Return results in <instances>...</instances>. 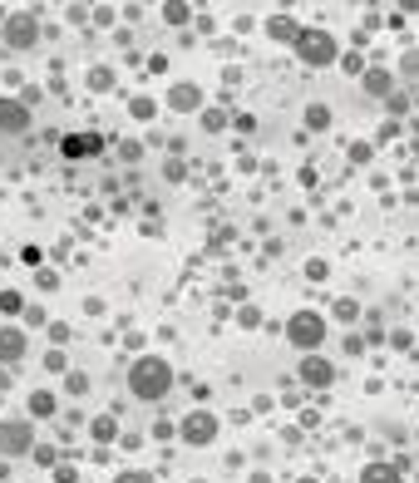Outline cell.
I'll list each match as a JSON object with an SVG mask.
<instances>
[{
	"label": "cell",
	"instance_id": "1",
	"mask_svg": "<svg viewBox=\"0 0 419 483\" xmlns=\"http://www.w3.org/2000/svg\"><path fill=\"white\" fill-rule=\"evenodd\" d=\"M128 385L138 399H163L168 385H173V370H168V360H158V355H143L133 370H128Z\"/></svg>",
	"mask_w": 419,
	"mask_h": 483
},
{
	"label": "cell",
	"instance_id": "2",
	"mask_svg": "<svg viewBox=\"0 0 419 483\" xmlns=\"http://www.w3.org/2000/svg\"><path fill=\"white\" fill-rule=\"evenodd\" d=\"M286 335H291V345L315 350V345L325 340V316H315V311H296V316H291V326H286Z\"/></svg>",
	"mask_w": 419,
	"mask_h": 483
},
{
	"label": "cell",
	"instance_id": "3",
	"mask_svg": "<svg viewBox=\"0 0 419 483\" xmlns=\"http://www.w3.org/2000/svg\"><path fill=\"white\" fill-rule=\"evenodd\" d=\"M296 55H301L306 65H330V60H335V40H330L325 30H301V35H296Z\"/></svg>",
	"mask_w": 419,
	"mask_h": 483
},
{
	"label": "cell",
	"instance_id": "4",
	"mask_svg": "<svg viewBox=\"0 0 419 483\" xmlns=\"http://www.w3.org/2000/svg\"><path fill=\"white\" fill-rule=\"evenodd\" d=\"M30 444H35L30 424H0V454H25Z\"/></svg>",
	"mask_w": 419,
	"mask_h": 483
},
{
	"label": "cell",
	"instance_id": "5",
	"mask_svg": "<svg viewBox=\"0 0 419 483\" xmlns=\"http://www.w3.org/2000/svg\"><path fill=\"white\" fill-rule=\"evenodd\" d=\"M0 128H5V133H25V128H30V109L0 99Z\"/></svg>",
	"mask_w": 419,
	"mask_h": 483
},
{
	"label": "cell",
	"instance_id": "6",
	"mask_svg": "<svg viewBox=\"0 0 419 483\" xmlns=\"http://www.w3.org/2000/svg\"><path fill=\"white\" fill-rule=\"evenodd\" d=\"M330 375H335L330 360H320V355H306V360H301V380H306L311 389H325V385H330Z\"/></svg>",
	"mask_w": 419,
	"mask_h": 483
},
{
	"label": "cell",
	"instance_id": "7",
	"mask_svg": "<svg viewBox=\"0 0 419 483\" xmlns=\"http://www.w3.org/2000/svg\"><path fill=\"white\" fill-rule=\"evenodd\" d=\"M183 434H188V444H208L212 434H217V419H212L208 409H198V414L183 424Z\"/></svg>",
	"mask_w": 419,
	"mask_h": 483
},
{
	"label": "cell",
	"instance_id": "8",
	"mask_svg": "<svg viewBox=\"0 0 419 483\" xmlns=\"http://www.w3.org/2000/svg\"><path fill=\"white\" fill-rule=\"evenodd\" d=\"M5 40H10L15 50H25V45L35 40V20H30V15H15V20L5 25Z\"/></svg>",
	"mask_w": 419,
	"mask_h": 483
},
{
	"label": "cell",
	"instance_id": "9",
	"mask_svg": "<svg viewBox=\"0 0 419 483\" xmlns=\"http://www.w3.org/2000/svg\"><path fill=\"white\" fill-rule=\"evenodd\" d=\"M25 355V335L20 331H0V360H20Z\"/></svg>",
	"mask_w": 419,
	"mask_h": 483
},
{
	"label": "cell",
	"instance_id": "10",
	"mask_svg": "<svg viewBox=\"0 0 419 483\" xmlns=\"http://www.w3.org/2000/svg\"><path fill=\"white\" fill-rule=\"evenodd\" d=\"M30 414H35V419L55 414V394H50V389H35V394H30Z\"/></svg>",
	"mask_w": 419,
	"mask_h": 483
},
{
	"label": "cell",
	"instance_id": "11",
	"mask_svg": "<svg viewBox=\"0 0 419 483\" xmlns=\"http://www.w3.org/2000/svg\"><path fill=\"white\" fill-rule=\"evenodd\" d=\"M365 483H400V474L385 469V464H375V469H365Z\"/></svg>",
	"mask_w": 419,
	"mask_h": 483
},
{
	"label": "cell",
	"instance_id": "12",
	"mask_svg": "<svg viewBox=\"0 0 419 483\" xmlns=\"http://www.w3.org/2000/svg\"><path fill=\"white\" fill-rule=\"evenodd\" d=\"M173 104H178V109H193V104H198V89H193V84H178V89H173Z\"/></svg>",
	"mask_w": 419,
	"mask_h": 483
},
{
	"label": "cell",
	"instance_id": "13",
	"mask_svg": "<svg viewBox=\"0 0 419 483\" xmlns=\"http://www.w3.org/2000/svg\"><path fill=\"white\" fill-rule=\"evenodd\" d=\"M89 148H99V138H69L65 143V153H89Z\"/></svg>",
	"mask_w": 419,
	"mask_h": 483
},
{
	"label": "cell",
	"instance_id": "14",
	"mask_svg": "<svg viewBox=\"0 0 419 483\" xmlns=\"http://www.w3.org/2000/svg\"><path fill=\"white\" fill-rule=\"evenodd\" d=\"M365 89H375V94H385V89H390V79H385V74H365Z\"/></svg>",
	"mask_w": 419,
	"mask_h": 483
},
{
	"label": "cell",
	"instance_id": "15",
	"mask_svg": "<svg viewBox=\"0 0 419 483\" xmlns=\"http://www.w3.org/2000/svg\"><path fill=\"white\" fill-rule=\"evenodd\" d=\"M0 311H20V291H5L0 296Z\"/></svg>",
	"mask_w": 419,
	"mask_h": 483
},
{
	"label": "cell",
	"instance_id": "16",
	"mask_svg": "<svg viewBox=\"0 0 419 483\" xmlns=\"http://www.w3.org/2000/svg\"><path fill=\"white\" fill-rule=\"evenodd\" d=\"M0 385H5V370H0Z\"/></svg>",
	"mask_w": 419,
	"mask_h": 483
}]
</instances>
